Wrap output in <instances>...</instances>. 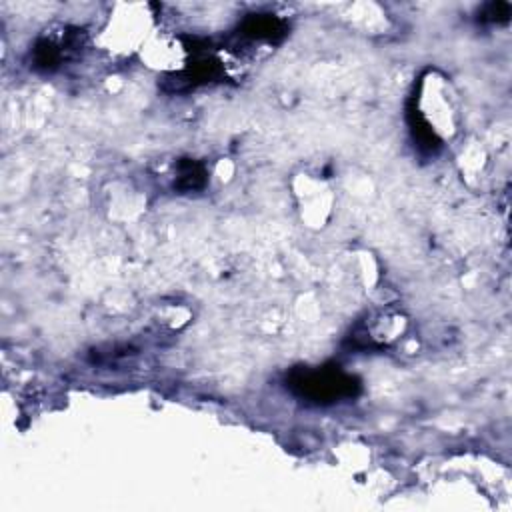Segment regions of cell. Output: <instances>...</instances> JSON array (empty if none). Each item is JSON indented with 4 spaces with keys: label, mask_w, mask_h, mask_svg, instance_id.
<instances>
[{
    "label": "cell",
    "mask_w": 512,
    "mask_h": 512,
    "mask_svg": "<svg viewBox=\"0 0 512 512\" xmlns=\"http://www.w3.org/2000/svg\"><path fill=\"white\" fill-rule=\"evenodd\" d=\"M294 386L314 400H334L352 394V378L338 370H310L296 378Z\"/></svg>",
    "instance_id": "cell-1"
}]
</instances>
